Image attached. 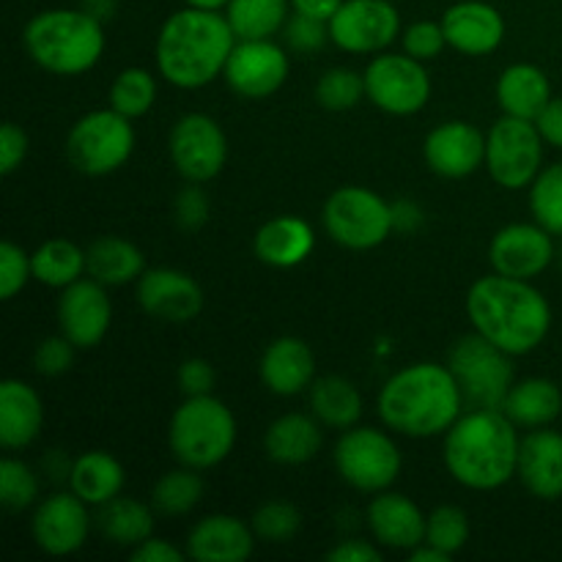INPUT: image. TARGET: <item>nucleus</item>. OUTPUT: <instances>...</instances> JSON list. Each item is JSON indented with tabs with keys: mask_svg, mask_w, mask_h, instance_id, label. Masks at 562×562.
Masks as SVG:
<instances>
[{
	"mask_svg": "<svg viewBox=\"0 0 562 562\" xmlns=\"http://www.w3.org/2000/svg\"><path fill=\"white\" fill-rule=\"evenodd\" d=\"M467 316L477 335L510 357L536 351L552 329V307L547 296L530 280L505 278L497 272L472 283L467 294Z\"/></svg>",
	"mask_w": 562,
	"mask_h": 562,
	"instance_id": "f257e3e1",
	"label": "nucleus"
},
{
	"mask_svg": "<svg viewBox=\"0 0 562 562\" xmlns=\"http://www.w3.org/2000/svg\"><path fill=\"white\" fill-rule=\"evenodd\" d=\"M464 404L453 371L439 362H412L395 371L376 401L384 426L412 439L448 434V428L464 415Z\"/></svg>",
	"mask_w": 562,
	"mask_h": 562,
	"instance_id": "f03ea898",
	"label": "nucleus"
},
{
	"mask_svg": "<svg viewBox=\"0 0 562 562\" xmlns=\"http://www.w3.org/2000/svg\"><path fill=\"white\" fill-rule=\"evenodd\" d=\"M236 42L228 16L184 5L159 27L157 69L170 86L198 91L223 75Z\"/></svg>",
	"mask_w": 562,
	"mask_h": 562,
	"instance_id": "7ed1b4c3",
	"label": "nucleus"
},
{
	"mask_svg": "<svg viewBox=\"0 0 562 562\" xmlns=\"http://www.w3.org/2000/svg\"><path fill=\"white\" fill-rule=\"evenodd\" d=\"M521 437L503 409H472L445 434V467L472 492H494L516 477Z\"/></svg>",
	"mask_w": 562,
	"mask_h": 562,
	"instance_id": "20e7f679",
	"label": "nucleus"
},
{
	"mask_svg": "<svg viewBox=\"0 0 562 562\" xmlns=\"http://www.w3.org/2000/svg\"><path fill=\"white\" fill-rule=\"evenodd\" d=\"M104 22L86 9H47L25 25L22 42L38 69L49 75H86L102 60Z\"/></svg>",
	"mask_w": 562,
	"mask_h": 562,
	"instance_id": "39448f33",
	"label": "nucleus"
},
{
	"mask_svg": "<svg viewBox=\"0 0 562 562\" xmlns=\"http://www.w3.org/2000/svg\"><path fill=\"white\" fill-rule=\"evenodd\" d=\"M168 445L173 459L192 470L223 464L236 445V417L214 395H192L170 417Z\"/></svg>",
	"mask_w": 562,
	"mask_h": 562,
	"instance_id": "423d86ee",
	"label": "nucleus"
},
{
	"mask_svg": "<svg viewBox=\"0 0 562 562\" xmlns=\"http://www.w3.org/2000/svg\"><path fill=\"white\" fill-rule=\"evenodd\" d=\"M135 151V130L126 115L113 108L93 110L66 135V159L82 176H110L124 168L126 159Z\"/></svg>",
	"mask_w": 562,
	"mask_h": 562,
	"instance_id": "0eeeda50",
	"label": "nucleus"
},
{
	"mask_svg": "<svg viewBox=\"0 0 562 562\" xmlns=\"http://www.w3.org/2000/svg\"><path fill=\"white\" fill-rule=\"evenodd\" d=\"M324 228L346 250H373L393 234V203L368 187H338L324 203Z\"/></svg>",
	"mask_w": 562,
	"mask_h": 562,
	"instance_id": "6e6552de",
	"label": "nucleus"
},
{
	"mask_svg": "<svg viewBox=\"0 0 562 562\" xmlns=\"http://www.w3.org/2000/svg\"><path fill=\"white\" fill-rule=\"evenodd\" d=\"M401 450L390 434L368 426L346 428L335 445V470L346 486L362 494L387 492L401 475Z\"/></svg>",
	"mask_w": 562,
	"mask_h": 562,
	"instance_id": "1a4fd4ad",
	"label": "nucleus"
},
{
	"mask_svg": "<svg viewBox=\"0 0 562 562\" xmlns=\"http://www.w3.org/2000/svg\"><path fill=\"white\" fill-rule=\"evenodd\" d=\"M448 368L472 409H499L514 387L510 355L477 333L464 335L450 349Z\"/></svg>",
	"mask_w": 562,
	"mask_h": 562,
	"instance_id": "9d476101",
	"label": "nucleus"
},
{
	"mask_svg": "<svg viewBox=\"0 0 562 562\" xmlns=\"http://www.w3.org/2000/svg\"><path fill=\"white\" fill-rule=\"evenodd\" d=\"M543 137L536 121L503 115L486 135V170L503 190H527L543 170Z\"/></svg>",
	"mask_w": 562,
	"mask_h": 562,
	"instance_id": "9b49d317",
	"label": "nucleus"
},
{
	"mask_svg": "<svg viewBox=\"0 0 562 562\" xmlns=\"http://www.w3.org/2000/svg\"><path fill=\"white\" fill-rule=\"evenodd\" d=\"M366 93L390 115H415L431 99V77L423 60L406 53H382L368 64Z\"/></svg>",
	"mask_w": 562,
	"mask_h": 562,
	"instance_id": "f8f14e48",
	"label": "nucleus"
},
{
	"mask_svg": "<svg viewBox=\"0 0 562 562\" xmlns=\"http://www.w3.org/2000/svg\"><path fill=\"white\" fill-rule=\"evenodd\" d=\"M168 151L181 179L206 184L223 173L228 159V137L212 115L187 113L170 130Z\"/></svg>",
	"mask_w": 562,
	"mask_h": 562,
	"instance_id": "ddd939ff",
	"label": "nucleus"
},
{
	"mask_svg": "<svg viewBox=\"0 0 562 562\" xmlns=\"http://www.w3.org/2000/svg\"><path fill=\"white\" fill-rule=\"evenodd\" d=\"M398 36L401 14L390 0H344L329 20V38L344 53H382Z\"/></svg>",
	"mask_w": 562,
	"mask_h": 562,
	"instance_id": "4468645a",
	"label": "nucleus"
},
{
	"mask_svg": "<svg viewBox=\"0 0 562 562\" xmlns=\"http://www.w3.org/2000/svg\"><path fill=\"white\" fill-rule=\"evenodd\" d=\"M289 55L272 38H245L236 42L225 64V82L241 99H267L289 80Z\"/></svg>",
	"mask_w": 562,
	"mask_h": 562,
	"instance_id": "2eb2a0df",
	"label": "nucleus"
},
{
	"mask_svg": "<svg viewBox=\"0 0 562 562\" xmlns=\"http://www.w3.org/2000/svg\"><path fill=\"white\" fill-rule=\"evenodd\" d=\"M558 258L554 236L538 223H510L494 234L488 261L505 278L532 280L547 272Z\"/></svg>",
	"mask_w": 562,
	"mask_h": 562,
	"instance_id": "dca6fc26",
	"label": "nucleus"
},
{
	"mask_svg": "<svg viewBox=\"0 0 562 562\" xmlns=\"http://www.w3.org/2000/svg\"><path fill=\"white\" fill-rule=\"evenodd\" d=\"M91 505L82 503L75 492L53 494L36 505L31 519L33 541L42 552L53 558H66L86 547L88 530H91Z\"/></svg>",
	"mask_w": 562,
	"mask_h": 562,
	"instance_id": "f3484780",
	"label": "nucleus"
},
{
	"mask_svg": "<svg viewBox=\"0 0 562 562\" xmlns=\"http://www.w3.org/2000/svg\"><path fill=\"white\" fill-rule=\"evenodd\" d=\"M113 322L108 285L93 278H82L66 285L58 300V327L60 335L71 340L77 349H93L108 335Z\"/></svg>",
	"mask_w": 562,
	"mask_h": 562,
	"instance_id": "a211bd4d",
	"label": "nucleus"
},
{
	"mask_svg": "<svg viewBox=\"0 0 562 562\" xmlns=\"http://www.w3.org/2000/svg\"><path fill=\"white\" fill-rule=\"evenodd\" d=\"M137 302L151 318L168 324H187L201 316L203 289L181 269H146L137 280Z\"/></svg>",
	"mask_w": 562,
	"mask_h": 562,
	"instance_id": "6ab92c4d",
	"label": "nucleus"
},
{
	"mask_svg": "<svg viewBox=\"0 0 562 562\" xmlns=\"http://www.w3.org/2000/svg\"><path fill=\"white\" fill-rule=\"evenodd\" d=\"M423 157L442 179H467L486 165V135L470 121H445L428 132Z\"/></svg>",
	"mask_w": 562,
	"mask_h": 562,
	"instance_id": "aec40b11",
	"label": "nucleus"
},
{
	"mask_svg": "<svg viewBox=\"0 0 562 562\" xmlns=\"http://www.w3.org/2000/svg\"><path fill=\"white\" fill-rule=\"evenodd\" d=\"M366 519L379 547L395 549V552H412L420 543H426L428 516L404 494L390 492V488L373 494Z\"/></svg>",
	"mask_w": 562,
	"mask_h": 562,
	"instance_id": "412c9836",
	"label": "nucleus"
},
{
	"mask_svg": "<svg viewBox=\"0 0 562 562\" xmlns=\"http://www.w3.org/2000/svg\"><path fill=\"white\" fill-rule=\"evenodd\" d=\"M516 477L543 503L562 497V434L554 428H532L519 445Z\"/></svg>",
	"mask_w": 562,
	"mask_h": 562,
	"instance_id": "4be33fe9",
	"label": "nucleus"
},
{
	"mask_svg": "<svg viewBox=\"0 0 562 562\" xmlns=\"http://www.w3.org/2000/svg\"><path fill=\"white\" fill-rule=\"evenodd\" d=\"M258 373L269 393L280 395V398H294L316 382V357L305 340L283 335L263 349Z\"/></svg>",
	"mask_w": 562,
	"mask_h": 562,
	"instance_id": "5701e85b",
	"label": "nucleus"
},
{
	"mask_svg": "<svg viewBox=\"0 0 562 562\" xmlns=\"http://www.w3.org/2000/svg\"><path fill=\"white\" fill-rule=\"evenodd\" d=\"M445 38L464 55H492L505 38V20L483 0H461L442 14Z\"/></svg>",
	"mask_w": 562,
	"mask_h": 562,
	"instance_id": "b1692460",
	"label": "nucleus"
},
{
	"mask_svg": "<svg viewBox=\"0 0 562 562\" xmlns=\"http://www.w3.org/2000/svg\"><path fill=\"white\" fill-rule=\"evenodd\" d=\"M256 532L231 514L203 516L187 536V558L198 562H241L252 554Z\"/></svg>",
	"mask_w": 562,
	"mask_h": 562,
	"instance_id": "393cba45",
	"label": "nucleus"
},
{
	"mask_svg": "<svg viewBox=\"0 0 562 562\" xmlns=\"http://www.w3.org/2000/svg\"><path fill=\"white\" fill-rule=\"evenodd\" d=\"M44 404L31 384L5 379L0 384V445L5 450H25L42 434Z\"/></svg>",
	"mask_w": 562,
	"mask_h": 562,
	"instance_id": "a878e982",
	"label": "nucleus"
},
{
	"mask_svg": "<svg viewBox=\"0 0 562 562\" xmlns=\"http://www.w3.org/2000/svg\"><path fill=\"white\" fill-rule=\"evenodd\" d=\"M313 247H316V234L307 220L296 214L272 217L256 231V239H252V252L258 261L274 269L300 267L311 256Z\"/></svg>",
	"mask_w": 562,
	"mask_h": 562,
	"instance_id": "bb28decb",
	"label": "nucleus"
},
{
	"mask_svg": "<svg viewBox=\"0 0 562 562\" xmlns=\"http://www.w3.org/2000/svg\"><path fill=\"white\" fill-rule=\"evenodd\" d=\"M322 423L316 420V415H302V412L280 415L263 434V450L274 464L283 467L307 464L322 453Z\"/></svg>",
	"mask_w": 562,
	"mask_h": 562,
	"instance_id": "cd10ccee",
	"label": "nucleus"
},
{
	"mask_svg": "<svg viewBox=\"0 0 562 562\" xmlns=\"http://www.w3.org/2000/svg\"><path fill=\"white\" fill-rule=\"evenodd\" d=\"M549 102H552V82L538 66L514 64L499 75L497 104L503 115L536 121Z\"/></svg>",
	"mask_w": 562,
	"mask_h": 562,
	"instance_id": "c85d7f7f",
	"label": "nucleus"
},
{
	"mask_svg": "<svg viewBox=\"0 0 562 562\" xmlns=\"http://www.w3.org/2000/svg\"><path fill=\"white\" fill-rule=\"evenodd\" d=\"M499 409L514 420L516 428H547L562 415V393L552 379H521L514 382Z\"/></svg>",
	"mask_w": 562,
	"mask_h": 562,
	"instance_id": "c756f323",
	"label": "nucleus"
},
{
	"mask_svg": "<svg viewBox=\"0 0 562 562\" xmlns=\"http://www.w3.org/2000/svg\"><path fill=\"white\" fill-rule=\"evenodd\" d=\"M69 488L91 508H102L124 488V467L104 450H88L71 461Z\"/></svg>",
	"mask_w": 562,
	"mask_h": 562,
	"instance_id": "7c9ffc66",
	"label": "nucleus"
},
{
	"mask_svg": "<svg viewBox=\"0 0 562 562\" xmlns=\"http://www.w3.org/2000/svg\"><path fill=\"white\" fill-rule=\"evenodd\" d=\"M86 261L88 278L99 280L108 289L140 280V274L146 272V256L140 252V247L121 236H102L93 241L86 250Z\"/></svg>",
	"mask_w": 562,
	"mask_h": 562,
	"instance_id": "2f4dec72",
	"label": "nucleus"
},
{
	"mask_svg": "<svg viewBox=\"0 0 562 562\" xmlns=\"http://www.w3.org/2000/svg\"><path fill=\"white\" fill-rule=\"evenodd\" d=\"M154 505L140 503V499L132 497H115L110 503H104L97 514V527L108 541H113L115 547H130L135 549L137 543H143L146 538L154 536Z\"/></svg>",
	"mask_w": 562,
	"mask_h": 562,
	"instance_id": "473e14b6",
	"label": "nucleus"
},
{
	"mask_svg": "<svg viewBox=\"0 0 562 562\" xmlns=\"http://www.w3.org/2000/svg\"><path fill=\"white\" fill-rule=\"evenodd\" d=\"M311 412L322 426L346 431L360 423L362 395L349 379L322 376L311 384Z\"/></svg>",
	"mask_w": 562,
	"mask_h": 562,
	"instance_id": "72a5a7b5",
	"label": "nucleus"
},
{
	"mask_svg": "<svg viewBox=\"0 0 562 562\" xmlns=\"http://www.w3.org/2000/svg\"><path fill=\"white\" fill-rule=\"evenodd\" d=\"M31 267L33 280L60 291L82 280V274L88 272L86 250L69 239H47L44 245H38L31 252Z\"/></svg>",
	"mask_w": 562,
	"mask_h": 562,
	"instance_id": "f704fd0d",
	"label": "nucleus"
},
{
	"mask_svg": "<svg viewBox=\"0 0 562 562\" xmlns=\"http://www.w3.org/2000/svg\"><path fill=\"white\" fill-rule=\"evenodd\" d=\"M291 0H231L225 5L228 25L236 38H272L289 22Z\"/></svg>",
	"mask_w": 562,
	"mask_h": 562,
	"instance_id": "c9c22d12",
	"label": "nucleus"
},
{
	"mask_svg": "<svg viewBox=\"0 0 562 562\" xmlns=\"http://www.w3.org/2000/svg\"><path fill=\"white\" fill-rule=\"evenodd\" d=\"M201 499L203 481L192 467L165 472L151 488V505L159 516H187L201 505Z\"/></svg>",
	"mask_w": 562,
	"mask_h": 562,
	"instance_id": "e433bc0d",
	"label": "nucleus"
},
{
	"mask_svg": "<svg viewBox=\"0 0 562 562\" xmlns=\"http://www.w3.org/2000/svg\"><path fill=\"white\" fill-rule=\"evenodd\" d=\"M157 102V80L148 69L140 66H130V69L119 71L110 86V108L115 113L126 115L130 121L140 119Z\"/></svg>",
	"mask_w": 562,
	"mask_h": 562,
	"instance_id": "4c0bfd02",
	"label": "nucleus"
},
{
	"mask_svg": "<svg viewBox=\"0 0 562 562\" xmlns=\"http://www.w3.org/2000/svg\"><path fill=\"white\" fill-rule=\"evenodd\" d=\"M530 212L541 228L562 236V162L549 165L530 184Z\"/></svg>",
	"mask_w": 562,
	"mask_h": 562,
	"instance_id": "58836bf2",
	"label": "nucleus"
},
{
	"mask_svg": "<svg viewBox=\"0 0 562 562\" xmlns=\"http://www.w3.org/2000/svg\"><path fill=\"white\" fill-rule=\"evenodd\" d=\"M366 75L355 69H329L316 82V102L329 113H346L366 99Z\"/></svg>",
	"mask_w": 562,
	"mask_h": 562,
	"instance_id": "ea45409f",
	"label": "nucleus"
},
{
	"mask_svg": "<svg viewBox=\"0 0 562 562\" xmlns=\"http://www.w3.org/2000/svg\"><path fill=\"white\" fill-rule=\"evenodd\" d=\"M467 541H470V519H467L464 510L456 508V505H439L428 514L426 543L453 558L456 552L467 547Z\"/></svg>",
	"mask_w": 562,
	"mask_h": 562,
	"instance_id": "a19ab883",
	"label": "nucleus"
},
{
	"mask_svg": "<svg viewBox=\"0 0 562 562\" xmlns=\"http://www.w3.org/2000/svg\"><path fill=\"white\" fill-rule=\"evenodd\" d=\"M38 499V477L36 472L20 459H3L0 461V503L11 514L31 508Z\"/></svg>",
	"mask_w": 562,
	"mask_h": 562,
	"instance_id": "79ce46f5",
	"label": "nucleus"
},
{
	"mask_svg": "<svg viewBox=\"0 0 562 562\" xmlns=\"http://www.w3.org/2000/svg\"><path fill=\"white\" fill-rule=\"evenodd\" d=\"M256 538L267 543H285L300 532L302 527V514L296 510V505L283 503V499H272V503H263L261 508H256L250 521Z\"/></svg>",
	"mask_w": 562,
	"mask_h": 562,
	"instance_id": "37998d69",
	"label": "nucleus"
},
{
	"mask_svg": "<svg viewBox=\"0 0 562 562\" xmlns=\"http://www.w3.org/2000/svg\"><path fill=\"white\" fill-rule=\"evenodd\" d=\"M31 278V256L20 245H14V241H3L0 245V300H14Z\"/></svg>",
	"mask_w": 562,
	"mask_h": 562,
	"instance_id": "c03bdc74",
	"label": "nucleus"
},
{
	"mask_svg": "<svg viewBox=\"0 0 562 562\" xmlns=\"http://www.w3.org/2000/svg\"><path fill=\"white\" fill-rule=\"evenodd\" d=\"M285 44H289L294 53L302 55H313L324 47L329 38V22L316 20V16H307V14H291L289 22H285Z\"/></svg>",
	"mask_w": 562,
	"mask_h": 562,
	"instance_id": "a18cd8bd",
	"label": "nucleus"
},
{
	"mask_svg": "<svg viewBox=\"0 0 562 562\" xmlns=\"http://www.w3.org/2000/svg\"><path fill=\"white\" fill-rule=\"evenodd\" d=\"M401 38H404V53L412 55V58H417V60L439 58V53L448 47L442 22H431V20L412 22Z\"/></svg>",
	"mask_w": 562,
	"mask_h": 562,
	"instance_id": "49530a36",
	"label": "nucleus"
},
{
	"mask_svg": "<svg viewBox=\"0 0 562 562\" xmlns=\"http://www.w3.org/2000/svg\"><path fill=\"white\" fill-rule=\"evenodd\" d=\"M75 349L66 335H53V338H44L42 344L33 351V368H36L38 376H60L71 368L75 362Z\"/></svg>",
	"mask_w": 562,
	"mask_h": 562,
	"instance_id": "de8ad7c7",
	"label": "nucleus"
},
{
	"mask_svg": "<svg viewBox=\"0 0 562 562\" xmlns=\"http://www.w3.org/2000/svg\"><path fill=\"white\" fill-rule=\"evenodd\" d=\"M209 214H212V203L209 195L201 190V184H187L184 190L176 195L173 201V217L179 223L181 231H201L209 223Z\"/></svg>",
	"mask_w": 562,
	"mask_h": 562,
	"instance_id": "09e8293b",
	"label": "nucleus"
},
{
	"mask_svg": "<svg viewBox=\"0 0 562 562\" xmlns=\"http://www.w3.org/2000/svg\"><path fill=\"white\" fill-rule=\"evenodd\" d=\"M27 151H31V140L22 126L14 121H5L0 130V173L11 176L22 162H25Z\"/></svg>",
	"mask_w": 562,
	"mask_h": 562,
	"instance_id": "8fccbe9b",
	"label": "nucleus"
},
{
	"mask_svg": "<svg viewBox=\"0 0 562 562\" xmlns=\"http://www.w3.org/2000/svg\"><path fill=\"white\" fill-rule=\"evenodd\" d=\"M214 382H217V373H214L212 362L203 360V357H190L179 366V387L187 398L192 395H212Z\"/></svg>",
	"mask_w": 562,
	"mask_h": 562,
	"instance_id": "3c124183",
	"label": "nucleus"
},
{
	"mask_svg": "<svg viewBox=\"0 0 562 562\" xmlns=\"http://www.w3.org/2000/svg\"><path fill=\"white\" fill-rule=\"evenodd\" d=\"M130 558L135 562H181L187 558V552L176 549L170 541H159V538H146L143 543H137L130 552Z\"/></svg>",
	"mask_w": 562,
	"mask_h": 562,
	"instance_id": "603ef678",
	"label": "nucleus"
},
{
	"mask_svg": "<svg viewBox=\"0 0 562 562\" xmlns=\"http://www.w3.org/2000/svg\"><path fill=\"white\" fill-rule=\"evenodd\" d=\"M538 132H541L543 143L562 148V97H552V102L541 110L536 119Z\"/></svg>",
	"mask_w": 562,
	"mask_h": 562,
	"instance_id": "864d4df0",
	"label": "nucleus"
},
{
	"mask_svg": "<svg viewBox=\"0 0 562 562\" xmlns=\"http://www.w3.org/2000/svg\"><path fill=\"white\" fill-rule=\"evenodd\" d=\"M327 560H333V562H382V552H379L373 543L355 538V541H340L338 547L329 549Z\"/></svg>",
	"mask_w": 562,
	"mask_h": 562,
	"instance_id": "5fc2aeb1",
	"label": "nucleus"
},
{
	"mask_svg": "<svg viewBox=\"0 0 562 562\" xmlns=\"http://www.w3.org/2000/svg\"><path fill=\"white\" fill-rule=\"evenodd\" d=\"M393 228L395 234H415L417 228H423V209L415 201H401L393 203Z\"/></svg>",
	"mask_w": 562,
	"mask_h": 562,
	"instance_id": "6e6d98bb",
	"label": "nucleus"
},
{
	"mask_svg": "<svg viewBox=\"0 0 562 562\" xmlns=\"http://www.w3.org/2000/svg\"><path fill=\"white\" fill-rule=\"evenodd\" d=\"M344 5V0H291V9L296 14H307V16H316V20L329 22L338 9Z\"/></svg>",
	"mask_w": 562,
	"mask_h": 562,
	"instance_id": "4d7b16f0",
	"label": "nucleus"
},
{
	"mask_svg": "<svg viewBox=\"0 0 562 562\" xmlns=\"http://www.w3.org/2000/svg\"><path fill=\"white\" fill-rule=\"evenodd\" d=\"M80 9H86L88 14L97 16L99 22L113 20L115 11H119V0H82Z\"/></svg>",
	"mask_w": 562,
	"mask_h": 562,
	"instance_id": "13d9d810",
	"label": "nucleus"
},
{
	"mask_svg": "<svg viewBox=\"0 0 562 562\" xmlns=\"http://www.w3.org/2000/svg\"><path fill=\"white\" fill-rule=\"evenodd\" d=\"M409 562H450V554L431 547V543H420V547L409 552Z\"/></svg>",
	"mask_w": 562,
	"mask_h": 562,
	"instance_id": "bf43d9fd",
	"label": "nucleus"
},
{
	"mask_svg": "<svg viewBox=\"0 0 562 562\" xmlns=\"http://www.w3.org/2000/svg\"><path fill=\"white\" fill-rule=\"evenodd\" d=\"M231 0H184V5H192V9H209V11H223Z\"/></svg>",
	"mask_w": 562,
	"mask_h": 562,
	"instance_id": "052dcab7",
	"label": "nucleus"
}]
</instances>
